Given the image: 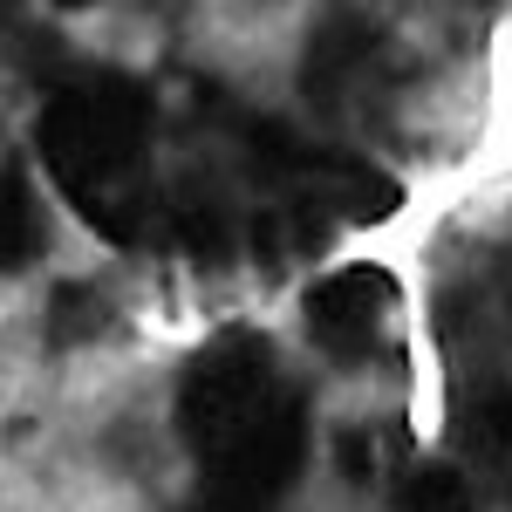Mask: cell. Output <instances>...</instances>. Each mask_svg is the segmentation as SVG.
<instances>
[{"label":"cell","mask_w":512,"mask_h":512,"mask_svg":"<svg viewBox=\"0 0 512 512\" xmlns=\"http://www.w3.org/2000/svg\"><path fill=\"white\" fill-rule=\"evenodd\" d=\"M178 431L198 458V512H274L308 451L301 390L253 328H226L178 376Z\"/></svg>","instance_id":"cell-1"},{"label":"cell","mask_w":512,"mask_h":512,"mask_svg":"<svg viewBox=\"0 0 512 512\" xmlns=\"http://www.w3.org/2000/svg\"><path fill=\"white\" fill-rule=\"evenodd\" d=\"M301 315L315 328L328 349L342 355H362L376 349L383 335H390V315H396V280L383 267H342V274L315 280L308 294H301Z\"/></svg>","instance_id":"cell-3"},{"label":"cell","mask_w":512,"mask_h":512,"mask_svg":"<svg viewBox=\"0 0 512 512\" xmlns=\"http://www.w3.org/2000/svg\"><path fill=\"white\" fill-rule=\"evenodd\" d=\"M403 512H472L465 506V478L451 472V465H424L403 485Z\"/></svg>","instance_id":"cell-6"},{"label":"cell","mask_w":512,"mask_h":512,"mask_svg":"<svg viewBox=\"0 0 512 512\" xmlns=\"http://www.w3.org/2000/svg\"><path fill=\"white\" fill-rule=\"evenodd\" d=\"M103 321H110V308H103L96 287H62L55 308H48V335H55V342H82V335L103 328Z\"/></svg>","instance_id":"cell-5"},{"label":"cell","mask_w":512,"mask_h":512,"mask_svg":"<svg viewBox=\"0 0 512 512\" xmlns=\"http://www.w3.org/2000/svg\"><path fill=\"white\" fill-rule=\"evenodd\" d=\"M472 444L492 465H512V396H492L485 410H472Z\"/></svg>","instance_id":"cell-7"},{"label":"cell","mask_w":512,"mask_h":512,"mask_svg":"<svg viewBox=\"0 0 512 512\" xmlns=\"http://www.w3.org/2000/svg\"><path fill=\"white\" fill-rule=\"evenodd\" d=\"M55 7H89V0H55Z\"/></svg>","instance_id":"cell-8"},{"label":"cell","mask_w":512,"mask_h":512,"mask_svg":"<svg viewBox=\"0 0 512 512\" xmlns=\"http://www.w3.org/2000/svg\"><path fill=\"white\" fill-rule=\"evenodd\" d=\"M41 164L103 239L151 233V89L130 76H82L41 117Z\"/></svg>","instance_id":"cell-2"},{"label":"cell","mask_w":512,"mask_h":512,"mask_svg":"<svg viewBox=\"0 0 512 512\" xmlns=\"http://www.w3.org/2000/svg\"><path fill=\"white\" fill-rule=\"evenodd\" d=\"M41 246H48V219H41L35 178H28V164H21V158H7V164H0V274L35 267Z\"/></svg>","instance_id":"cell-4"}]
</instances>
